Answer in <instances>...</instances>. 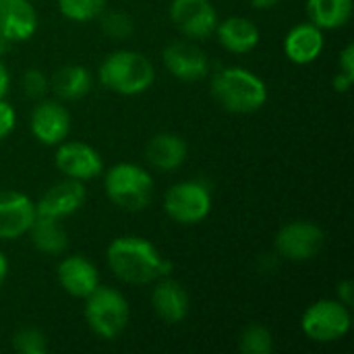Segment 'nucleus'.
Returning <instances> with one entry per match:
<instances>
[{"label": "nucleus", "mask_w": 354, "mask_h": 354, "mask_svg": "<svg viewBox=\"0 0 354 354\" xmlns=\"http://www.w3.org/2000/svg\"><path fill=\"white\" fill-rule=\"evenodd\" d=\"M106 259L114 276L127 284H151L172 272V261L141 236L114 239L108 245Z\"/></svg>", "instance_id": "f257e3e1"}, {"label": "nucleus", "mask_w": 354, "mask_h": 354, "mask_svg": "<svg viewBox=\"0 0 354 354\" xmlns=\"http://www.w3.org/2000/svg\"><path fill=\"white\" fill-rule=\"evenodd\" d=\"M164 66L168 68V73L180 81H199L209 73V60L207 54L187 41V39H178L172 41L164 48Z\"/></svg>", "instance_id": "9b49d317"}, {"label": "nucleus", "mask_w": 354, "mask_h": 354, "mask_svg": "<svg viewBox=\"0 0 354 354\" xmlns=\"http://www.w3.org/2000/svg\"><path fill=\"white\" fill-rule=\"evenodd\" d=\"M12 348L19 354H46L48 340L35 328H23L12 336Z\"/></svg>", "instance_id": "bb28decb"}, {"label": "nucleus", "mask_w": 354, "mask_h": 354, "mask_svg": "<svg viewBox=\"0 0 354 354\" xmlns=\"http://www.w3.org/2000/svg\"><path fill=\"white\" fill-rule=\"evenodd\" d=\"M100 81L120 95H139L156 81L153 64L135 50H118L106 56L100 66Z\"/></svg>", "instance_id": "7ed1b4c3"}, {"label": "nucleus", "mask_w": 354, "mask_h": 354, "mask_svg": "<svg viewBox=\"0 0 354 354\" xmlns=\"http://www.w3.org/2000/svg\"><path fill=\"white\" fill-rule=\"evenodd\" d=\"M187 156H189V145L176 133H160V135H156L147 143V149H145L147 162L153 168L162 170V172H170V170L180 168L185 164Z\"/></svg>", "instance_id": "aec40b11"}, {"label": "nucleus", "mask_w": 354, "mask_h": 354, "mask_svg": "<svg viewBox=\"0 0 354 354\" xmlns=\"http://www.w3.org/2000/svg\"><path fill=\"white\" fill-rule=\"evenodd\" d=\"M214 33L218 35L220 46L232 54H247L259 44V29L247 17H228L222 23L218 21Z\"/></svg>", "instance_id": "6ab92c4d"}, {"label": "nucleus", "mask_w": 354, "mask_h": 354, "mask_svg": "<svg viewBox=\"0 0 354 354\" xmlns=\"http://www.w3.org/2000/svg\"><path fill=\"white\" fill-rule=\"evenodd\" d=\"M58 8L71 21L87 23L106 10V0H58Z\"/></svg>", "instance_id": "b1692460"}, {"label": "nucleus", "mask_w": 354, "mask_h": 354, "mask_svg": "<svg viewBox=\"0 0 354 354\" xmlns=\"http://www.w3.org/2000/svg\"><path fill=\"white\" fill-rule=\"evenodd\" d=\"M93 79L91 73L81 66V64H66L62 68H58L50 81L52 91L60 97V100H81L91 91Z\"/></svg>", "instance_id": "4be33fe9"}, {"label": "nucleus", "mask_w": 354, "mask_h": 354, "mask_svg": "<svg viewBox=\"0 0 354 354\" xmlns=\"http://www.w3.org/2000/svg\"><path fill=\"white\" fill-rule=\"evenodd\" d=\"M129 317V303L114 288L97 286L89 297H85V322L91 332L104 340L118 338L124 332Z\"/></svg>", "instance_id": "39448f33"}, {"label": "nucleus", "mask_w": 354, "mask_h": 354, "mask_svg": "<svg viewBox=\"0 0 354 354\" xmlns=\"http://www.w3.org/2000/svg\"><path fill=\"white\" fill-rule=\"evenodd\" d=\"M8 85H10V75H8V68H6V64L0 60V100L6 95V91H8Z\"/></svg>", "instance_id": "473e14b6"}, {"label": "nucleus", "mask_w": 354, "mask_h": 354, "mask_svg": "<svg viewBox=\"0 0 354 354\" xmlns=\"http://www.w3.org/2000/svg\"><path fill=\"white\" fill-rule=\"evenodd\" d=\"M100 25H102V31L112 39H124L135 31L133 19L127 12H120V10L102 12L100 15Z\"/></svg>", "instance_id": "a878e982"}, {"label": "nucleus", "mask_w": 354, "mask_h": 354, "mask_svg": "<svg viewBox=\"0 0 354 354\" xmlns=\"http://www.w3.org/2000/svg\"><path fill=\"white\" fill-rule=\"evenodd\" d=\"M56 168L66 176L75 180H89L104 172L102 156L87 143L81 141H68L58 143L56 149Z\"/></svg>", "instance_id": "9d476101"}, {"label": "nucleus", "mask_w": 354, "mask_h": 354, "mask_svg": "<svg viewBox=\"0 0 354 354\" xmlns=\"http://www.w3.org/2000/svg\"><path fill=\"white\" fill-rule=\"evenodd\" d=\"M15 124H17V114H15L12 106L8 102H4V97H2L0 100V141L12 133Z\"/></svg>", "instance_id": "c85d7f7f"}, {"label": "nucleus", "mask_w": 354, "mask_h": 354, "mask_svg": "<svg viewBox=\"0 0 354 354\" xmlns=\"http://www.w3.org/2000/svg\"><path fill=\"white\" fill-rule=\"evenodd\" d=\"M274 348L272 332L259 324H251L241 334V351L245 354H270Z\"/></svg>", "instance_id": "393cba45"}, {"label": "nucleus", "mask_w": 354, "mask_h": 354, "mask_svg": "<svg viewBox=\"0 0 354 354\" xmlns=\"http://www.w3.org/2000/svg\"><path fill=\"white\" fill-rule=\"evenodd\" d=\"M106 193L112 203L127 212H141L151 203L153 178L137 164L122 162L106 172Z\"/></svg>", "instance_id": "20e7f679"}, {"label": "nucleus", "mask_w": 354, "mask_h": 354, "mask_svg": "<svg viewBox=\"0 0 354 354\" xmlns=\"http://www.w3.org/2000/svg\"><path fill=\"white\" fill-rule=\"evenodd\" d=\"M35 203L19 191H0V239L15 241L27 234L35 220Z\"/></svg>", "instance_id": "ddd939ff"}, {"label": "nucleus", "mask_w": 354, "mask_h": 354, "mask_svg": "<svg viewBox=\"0 0 354 354\" xmlns=\"http://www.w3.org/2000/svg\"><path fill=\"white\" fill-rule=\"evenodd\" d=\"M87 191L83 187L81 180L75 178H66L62 183L52 185L41 199L35 203V212L37 216H48V218H66L75 212L81 209V205L85 203Z\"/></svg>", "instance_id": "4468645a"}, {"label": "nucleus", "mask_w": 354, "mask_h": 354, "mask_svg": "<svg viewBox=\"0 0 354 354\" xmlns=\"http://www.w3.org/2000/svg\"><path fill=\"white\" fill-rule=\"evenodd\" d=\"M354 79H351V77H346V75H342V73H338L336 77H334V89L336 91H340V93H346L348 89H351V85H353Z\"/></svg>", "instance_id": "2f4dec72"}, {"label": "nucleus", "mask_w": 354, "mask_h": 354, "mask_svg": "<svg viewBox=\"0 0 354 354\" xmlns=\"http://www.w3.org/2000/svg\"><path fill=\"white\" fill-rule=\"evenodd\" d=\"M338 301L344 303L346 307L353 305V282L351 280H344L338 284Z\"/></svg>", "instance_id": "7c9ffc66"}, {"label": "nucleus", "mask_w": 354, "mask_h": 354, "mask_svg": "<svg viewBox=\"0 0 354 354\" xmlns=\"http://www.w3.org/2000/svg\"><path fill=\"white\" fill-rule=\"evenodd\" d=\"M29 127L39 143L58 145L71 133V114L62 104L54 100H44L33 108Z\"/></svg>", "instance_id": "f8f14e48"}, {"label": "nucleus", "mask_w": 354, "mask_h": 354, "mask_svg": "<svg viewBox=\"0 0 354 354\" xmlns=\"http://www.w3.org/2000/svg\"><path fill=\"white\" fill-rule=\"evenodd\" d=\"M21 85H23L25 95H27V97H31V100L41 97V95L50 89V81H48V77H46L41 71H37V68H29V71H25V75H23V79H21Z\"/></svg>", "instance_id": "cd10ccee"}, {"label": "nucleus", "mask_w": 354, "mask_h": 354, "mask_svg": "<svg viewBox=\"0 0 354 354\" xmlns=\"http://www.w3.org/2000/svg\"><path fill=\"white\" fill-rule=\"evenodd\" d=\"M249 2H251V6H255V8H259V10H268V8L276 6L280 0H249Z\"/></svg>", "instance_id": "72a5a7b5"}, {"label": "nucleus", "mask_w": 354, "mask_h": 354, "mask_svg": "<svg viewBox=\"0 0 354 354\" xmlns=\"http://www.w3.org/2000/svg\"><path fill=\"white\" fill-rule=\"evenodd\" d=\"M324 241H326V234L317 224L297 220V222L286 224L278 232L276 249L288 261H309L322 251Z\"/></svg>", "instance_id": "6e6552de"}, {"label": "nucleus", "mask_w": 354, "mask_h": 354, "mask_svg": "<svg viewBox=\"0 0 354 354\" xmlns=\"http://www.w3.org/2000/svg\"><path fill=\"white\" fill-rule=\"evenodd\" d=\"M8 46H10V41H8V39H4V37L0 35V54H2V52H6V50H8Z\"/></svg>", "instance_id": "c9c22d12"}, {"label": "nucleus", "mask_w": 354, "mask_h": 354, "mask_svg": "<svg viewBox=\"0 0 354 354\" xmlns=\"http://www.w3.org/2000/svg\"><path fill=\"white\" fill-rule=\"evenodd\" d=\"M170 21L189 39H205L218 27V12L209 0H172Z\"/></svg>", "instance_id": "1a4fd4ad"}, {"label": "nucleus", "mask_w": 354, "mask_h": 354, "mask_svg": "<svg viewBox=\"0 0 354 354\" xmlns=\"http://www.w3.org/2000/svg\"><path fill=\"white\" fill-rule=\"evenodd\" d=\"M340 73L354 79V44H348L340 54Z\"/></svg>", "instance_id": "c756f323"}, {"label": "nucleus", "mask_w": 354, "mask_h": 354, "mask_svg": "<svg viewBox=\"0 0 354 354\" xmlns=\"http://www.w3.org/2000/svg\"><path fill=\"white\" fill-rule=\"evenodd\" d=\"M29 239L31 245L48 255H60L68 247V236L66 230L62 228L58 218H48V216H35V220L29 226Z\"/></svg>", "instance_id": "412c9836"}, {"label": "nucleus", "mask_w": 354, "mask_h": 354, "mask_svg": "<svg viewBox=\"0 0 354 354\" xmlns=\"http://www.w3.org/2000/svg\"><path fill=\"white\" fill-rule=\"evenodd\" d=\"M164 212L178 224H199L212 212V193L199 180H183L164 195Z\"/></svg>", "instance_id": "0eeeda50"}, {"label": "nucleus", "mask_w": 354, "mask_h": 354, "mask_svg": "<svg viewBox=\"0 0 354 354\" xmlns=\"http://www.w3.org/2000/svg\"><path fill=\"white\" fill-rule=\"evenodd\" d=\"M37 31V12L29 0H0V35L10 44L27 41Z\"/></svg>", "instance_id": "dca6fc26"}, {"label": "nucleus", "mask_w": 354, "mask_h": 354, "mask_svg": "<svg viewBox=\"0 0 354 354\" xmlns=\"http://www.w3.org/2000/svg\"><path fill=\"white\" fill-rule=\"evenodd\" d=\"M151 305L162 322L166 324H180L189 315V295L180 282L164 276L156 284L151 292Z\"/></svg>", "instance_id": "f3484780"}, {"label": "nucleus", "mask_w": 354, "mask_h": 354, "mask_svg": "<svg viewBox=\"0 0 354 354\" xmlns=\"http://www.w3.org/2000/svg\"><path fill=\"white\" fill-rule=\"evenodd\" d=\"M324 50V29L313 23L292 27L284 37V54L295 64H311Z\"/></svg>", "instance_id": "a211bd4d"}, {"label": "nucleus", "mask_w": 354, "mask_h": 354, "mask_svg": "<svg viewBox=\"0 0 354 354\" xmlns=\"http://www.w3.org/2000/svg\"><path fill=\"white\" fill-rule=\"evenodd\" d=\"M6 274H8V261H6L4 253L0 251V286H2V282L6 280Z\"/></svg>", "instance_id": "f704fd0d"}, {"label": "nucleus", "mask_w": 354, "mask_h": 354, "mask_svg": "<svg viewBox=\"0 0 354 354\" xmlns=\"http://www.w3.org/2000/svg\"><path fill=\"white\" fill-rule=\"evenodd\" d=\"M56 276H58V282L64 288V292L75 299H85L100 286L97 268L83 255L64 257L58 263Z\"/></svg>", "instance_id": "2eb2a0df"}, {"label": "nucleus", "mask_w": 354, "mask_h": 354, "mask_svg": "<svg viewBox=\"0 0 354 354\" xmlns=\"http://www.w3.org/2000/svg\"><path fill=\"white\" fill-rule=\"evenodd\" d=\"M212 95L232 114H253L268 102V85L247 68L228 66L212 77Z\"/></svg>", "instance_id": "f03ea898"}, {"label": "nucleus", "mask_w": 354, "mask_h": 354, "mask_svg": "<svg viewBox=\"0 0 354 354\" xmlns=\"http://www.w3.org/2000/svg\"><path fill=\"white\" fill-rule=\"evenodd\" d=\"M307 15L319 29H338L351 21L353 0H307Z\"/></svg>", "instance_id": "5701e85b"}, {"label": "nucleus", "mask_w": 354, "mask_h": 354, "mask_svg": "<svg viewBox=\"0 0 354 354\" xmlns=\"http://www.w3.org/2000/svg\"><path fill=\"white\" fill-rule=\"evenodd\" d=\"M353 317L344 303L334 299H322L313 303L301 319L305 336L313 342H336L351 332Z\"/></svg>", "instance_id": "423d86ee"}]
</instances>
